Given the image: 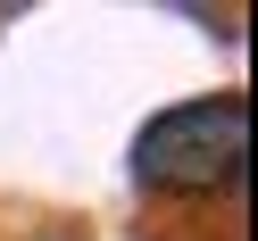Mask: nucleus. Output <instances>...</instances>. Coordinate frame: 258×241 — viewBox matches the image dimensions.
Listing matches in <instances>:
<instances>
[{
  "label": "nucleus",
  "mask_w": 258,
  "mask_h": 241,
  "mask_svg": "<svg viewBox=\"0 0 258 241\" xmlns=\"http://www.w3.org/2000/svg\"><path fill=\"white\" fill-rule=\"evenodd\" d=\"M42 241H75V233H42Z\"/></svg>",
  "instance_id": "nucleus-2"
},
{
  "label": "nucleus",
  "mask_w": 258,
  "mask_h": 241,
  "mask_svg": "<svg viewBox=\"0 0 258 241\" xmlns=\"http://www.w3.org/2000/svg\"><path fill=\"white\" fill-rule=\"evenodd\" d=\"M250 175V100L217 92V100L158 108L134 133V183L142 191H233Z\"/></svg>",
  "instance_id": "nucleus-1"
}]
</instances>
